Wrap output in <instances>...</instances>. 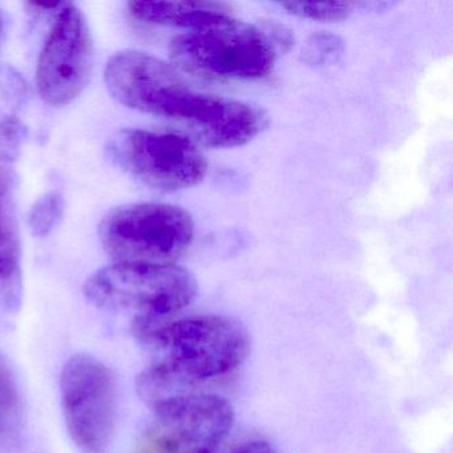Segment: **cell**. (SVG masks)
Returning <instances> with one entry per match:
<instances>
[{
    "label": "cell",
    "instance_id": "4",
    "mask_svg": "<svg viewBox=\"0 0 453 453\" xmlns=\"http://www.w3.org/2000/svg\"><path fill=\"white\" fill-rule=\"evenodd\" d=\"M100 241L118 264L174 265L195 237L192 217L165 203L120 206L105 214Z\"/></svg>",
    "mask_w": 453,
    "mask_h": 453
},
{
    "label": "cell",
    "instance_id": "6",
    "mask_svg": "<svg viewBox=\"0 0 453 453\" xmlns=\"http://www.w3.org/2000/svg\"><path fill=\"white\" fill-rule=\"evenodd\" d=\"M68 434L83 453H105L115 434L118 387L112 371L92 355H73L60 375Z\"/></svg>",
    "mask_w": 453,
    "mask_h": 453
},
{
    "label": "cell",
    "instance_id": "8",
    "mask_svg": "<svg viewBox=\"0 0 453 453\" xmlns=\"http://www.w3.org/2000/svg\"><path fill=\"white\" fill-rule=\"evenodd\" d=\"M94 68V42L81 10L65 4L44 44L36 86L44 102L70 104L86 88Z\"/></svg>",
    "mask_w": 453,
    "mask_h": 453
},
{
    "label": "cell",
    "instance_id": "1",
    "mask_svg": "<svg viewBox=\"0 0 453 453\" xmlns=\"http://www.w3.org/2000/svg\"><path fill=\"white\" fill-rule=\"evenodd\" d=\"M155 362L137 376L142 402L153 410L198 392L206 381L233 372L248 359L251 338L241 320L226 315H197L142 333Z\"/></svg>",
    "mask_w": 453,
    "mask_h": 453
},
{
    "label": "cell",
    "instance_id": "5",
    "mask_svg": "<svg viewBox=\"0 0 453 453\" xmlns=\"http://www.w3.org/2000/svg\"><path fill=\"white\" fill-rule=\"evenodd\" d=\"M107 152L123 171L161 192L196 187L208 172L197 144L177 132L123 129L110 140Z\"/></svg>",
    "mask_w": 453,
    "mask_h": 453
},
{
    "label": "cell",
    "instance_id": "2",
    "mask_svg": "<svg viewBox=\"0 0 453 453\" xmlns=\"http://www.w3.org/2000/svg\"><path fill=\"white\" fill-rule=\"evenodd\" d=\"M197 293L192 273L176 265L116 264L95 273L84 286L97 309L132 315L139 334L189 306Z\"/></svg>",
    "mask_w": 453,
    "mask_h": 453
},
{
    "label": "cell",
    "instance_id": "18",
    "mask_svg": "<svg viewBox=\"0 0 453 453\" xmlns=\"http://www.w3.org/2000/svg\"><path fill=\"white\" fill-rule=\"evenodd\" d=\"M2 35H4V18L0 14V46H2Z\"/></svg>",
    "mask_w": 453,
    "mask_h": 453
},
{
    "label": "cell",
    "instance_id": "7",
    "mask_svg": "<svg viewBox=\"0 0 453 453\" xmlns=\"http://www.w3.org/2000/svg\"><path fill=\"white\" fill-rule=\"evenodd\" d=\"M104 78L120 104L179 123L197 92L173 65L137 50L113 55Z\"/></svg>",
    "mask_w": 453,
    "mask_h": 453
},
{
    "label": "cell",
    "instance_id": "14",
    "mask_svg": "<svg viewBox=\"0 0 453 453\" xmlns=\"http://www.w3.org/2000/svg\"><path fill=\"white\" fill-rule=\"evenodd\" d=\"M344 51L343 41L331 33H315L302 51V59L312 67H326L338 62Z\"/></svg>",
    "mask_w": 453,
    "mask_h": 453
},
{
    "label": "cell",
    "instance_id": "13",
    "mask_svg": "<svg viewBox=\"0 0 453 453\" xmlns=\"http://www.w3.org/2000/svg\"><path fill=\"white\" fill-rule=\"evenodd\" d=\"M355 6L357 4L346 2H290L282 4L291 15L322 23L342 22L347 19L354 12Z\"/></svg>",
    "mask_w": 453,
    "mask_h": 453
},
{
    "label": "cell",
    "instance_id": "10",
    "mask_svg": "<svg viewBox=\"0 0 453 453\" xmlns=\"http://www.w3.org/2000/svg\"><path fill=\"white\" fill-rule=\"evenodd\" d=\"M129 10L142 22L192 31L234 19L232 7L216 2H132Z\"/></svg>",
    "mask_w": 453,
    "mask_h": 453
},
{
    "label": "cell",
    "instance_id": "12",
    "mask_svg": "<svg viewBox=\"0 0 453 453\" xmlns=\"http://www.w3.org/2000/svg\"><path fill=\"white\" fill-rule=\"evenodd\" d=\"M26 412L17 376L0 355V453H15L25 441Z\"/></svg>",
    "mask_w": 453,
    "mask_h": 453
},
{
    "label": "cell",
    "instance_id": "17",
    "mask_svg": "<svg viewBox=\"0 0 453 453\" xmlns=\"http://www.w3.org/2000/svg\"><path fill=\"white\" fill-rule=\"evenodd\" d=\"M22 126L17 119H6L0 123V157H14L22 142Z\"/></svg>",
    "mask_w": 453,
    "mask_h": 453
},
{
    "label": "cell",
    "instance_id": "16",
    "mask_svg": "<svg viewBox=\"0 0 453 453\" xmlns=\"http://www.w3.org/2000/svg\"><path fill=\"white\" fill-rule=\"evenodd\" d=\"M229 437L211 453H275L273 445L262 437H242L235 440H229Z\"/></svg>",
    "mask_w": 453,
    "mask_h": 453
},
{
    "label": "cell",
    "instance_id": "3",
    "mask_svg": "<svg viewBox=\"0 0 453 453\" xmlns=\"http://www.w3.org/2000/svg\"><path fill=\"white\" fill-rule=\"evenodd\" d=\"M169 55L180 73L197 78L257 81L272 73L280 51L262 25L232 19L177 36Z\"/></svg>",
    "mask_w": 453,
    "mask_h": 453
},
{
    "label": "cell",
    "instance_id": "9",
    "mask_svg": "<svg viewBox=\"0 0 453 453\" xmlns=\"http://www.w3.org/2000/svg\"><path fill=\"white\" fill-rule=\"evenodd\" d=\"M267 124L266 113L256 105L203 94L187 128L205 147L234 148L248 144Z\"/></svg>",
    "mask_w": 453,
    "mask_h": 453
},
{
    "label": "cell",
    "instance_id": "15",
    "mask_svg": "<svg viewBox=\"0 0 453 453\" xmlns=\"http://www.w3.org/2000/svg\"><path fill=\"white\" fill-rule=\"evenodd\" d=\"M65 211V201L58 193H49L36 201L31 209L30 226L34 234L46 237L59 224Z\"/></svg>",
    "mask_w": 453,
    "mask_h": 453
},
{
    "label": "cell",
    "instance_id": "11",
    "mask_svg": "<svg viewBox=\"0 0 453 453\" xmlns=\"http://www.w3.org/2000/svg\"><path fill=\"white\" fill-rule=\"evenodd\" d=\"M20 254L12 176L6 168L0 166V283L14 288L19 280Z\"/></svg>",
    "mask_w": 453,
    "mask_h": 453
}]
</instances>
